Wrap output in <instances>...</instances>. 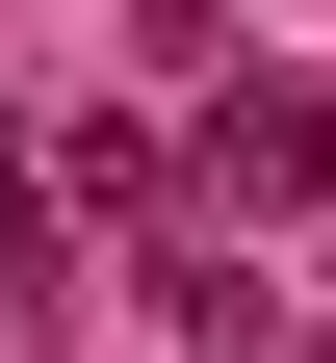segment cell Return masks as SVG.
<instances>
[{"label": "cell", "mask_w": 336, "mask_h": 363, "mask_svg": "<svg viewBox=\"0 0 336 363\" xmlns=\"http://www.w3.org/2000/svg\"><path fill=\"white\" fill-rule=\"evenodd\" d=\"M52 286H78V259H52V208H26V182H0V311H26V337H52Z\"/></svg>", "instance_id": "7a4b0ae2"}, {"label": "cell", "mask_w": 336, "mask_h": 363, "mask_svg": "<svg viewBox=\"0 0 336 363\" xmlns=\"http://www.w3.org/2000/svg\"><path fill=\"white\" fill-rule=\"evenodd\" d=\"M233 182H259V208H336V104H259V130H233Z\"/></svg>", "instance_id": "6da1fadb"}]
</instances>
